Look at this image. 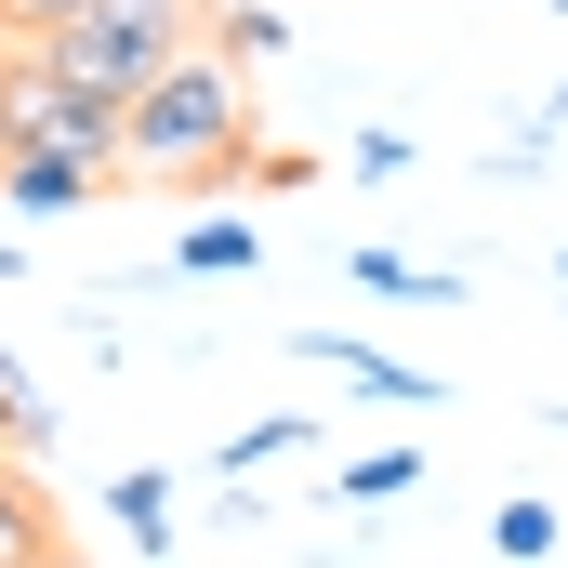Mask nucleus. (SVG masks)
Here are the masks:
<instances>
[{"label":"nucleus","mask_w":568,"mask_h":568,"mask_svg":"<svg viewBox=\"0 0 568 568\" xmlns=\"http://www.w3.org/2000/svg\"><path fill=\"white\" fill-rule=\"evenodd\" d=\"M120 172L133 185H225V172H252V67L239 53H212V27L120 93Z\"/></svg>","instance_id":"f257e3e1"},{"label":"nucleus","mask_w":568,"mask_h":568,"mask_svg":"<svg viewBox=\"0 0 568 568\" xmlns=\"http://www.w3.org/2000/svg\"><path fill=\"white\" fill-rule=\"evenodd\" d=\"M212 27V0H53L27 40L53 53V67H80L93 93H133V80H159L185 40Z\"/></svg>","instance_id":"f03ea898"},{"label":"nucleus","mask_w":568,"mask_h":568,"mask_svg":"<svg viewBox=\"0 0 568 568\" xmlns=\"http://www.w3.org/2000/svg\"><path fill=\"white\" fill-rule=\"evenodd\" d=\"M0 145H67V159H93V172L120 185V93H93V80L53 67L40 40H13V53H0Z\"/></svg>","instance_id":"7ed1b4c3"},{"label":"nucleus","mask_w":568,"mask_h":568,"mask_svg":"<svg viewBox=\"0 0 568 568\" xmlns=\"http://www.w3.org/2000/svg\"><path fill=\"white\" fill-rule=\"evenodd\" d=\"M304 357H317V371H344V384H357V397H384V410H436V397H449L424 357H384V344H357V331H304Z\"/></svg>","instance_id":"20e7f679"},{"label":"nucleus","mask_w":568,"mask_h":568,"mask_svg":"<svg viewBox=\"0 0 568 568\" xmlns=\"http://www.w3.org/2000/svg\"><path fill=\"white\" fill-rule=\"evenodd\" d=\"M93 185H106V172L67 159V145H0V199H13V212H80Z\"/></svg>","instance_id":"39448f33"},{"label":"nucleus","mask_w":568,"mask_h":568,"mask_svg":"<svg viewBox=\"0 0 568 568\" xmlns=\"http://www.w3.org/2000/svg\"><path fill=\"white\" fill-rule=\"evenodd\" d=\"M344 278L371 291V304H449V291H463V278H449V265H410V252H371V239L344 252Z\"/></svg>","instance_id":"423d86ee"},{"label":"nucleus","mask_w":568,"mask_h":568,"mask_svg":"<svg viewBox=\"0 0 568 568\" xmlns=\"http://www.w3.org/2000/svg\"><path fill=\"white\" fill-rule=\"evenodd\" d=\"M410 489H424V449H410V436H397V449L331 463V503H357V516H371V503H410Z\"/></svg>","instance_id":"0eeeda50"},{"label":"nucleus","mask_w":568,"mask_h":568,"mask_svg":"<svg viewBox=\"0 0 568 568\" xmlns=\"http://www.w3.org/2000/svg\"><path fill=\"white\" fill-rule=\"evenodd\" d=\"M304 436H317V424H304V410H265V424H239V436H225V449H212V476H225V489H252V476H265V463H291Z\"/></svg>","instance_id":"6e6552de"},{"label":"nucleus","mask_w":568,"mask_h":568,"mask_svg":"<svg viewBox=\"0 0 568 568\" xmlns=\"http://www.w3.org/2000/svg\"><path fill=\"white\" fill-rule=\"evenodd\" d=\"M172 265H185V278H239V265H265V225L212 212V225H185V239H172Z\"/></svg>","instance_id":"1a4fd4ad"},{"label":"nucleus","mask_w":568,"mask_h":568,"mask_svg":"<svg viewBox=\"0 0 568 568\" xmlns=\"http://www.w3.org/2000/svg\"><path fill=\"white\" fill-rule=\"evenodd\" d=\"M27 556H53V503H40L27 463H0V568H27Z\"/></svg>","instance_id":"9d476101"},{"label":"nucleus","mask_w":568,"mask_h":568,"mask_svg":"<svg viewBox=\"0 0 568 568\" xmlns=\"http://www.w3.org/2000/svg\"><path fill=\"white\" fill-rule=\"evenodd\" d=\"M0 436H13V449H53V436H67L53 384H40V371H13V357H0Z\"/></svg>","instance_id":"9b49d317"},{"label":"nucleus","mask_w":568,"mask_h":568,"mask_svg":"<svg viewBox=\"0 0 568 568\" xmlns=\"http://www.w3.org/2000/svg\"><path fill=\"white\" fill-rule=\"evenodd\" d=\"M489 556H503V568H542V556H556V503H542V489H516V503L489 516Z\"/></svg>","instance_id":"f8f14e48"},{"label":"nucleus","mask_w":568,"mask_h":568,"mask_svg":"<svg viewBox=\"0 0 568 568\" xmlns=\"http://www.w3.org/2000/svg\"><path fill=\"white\" fill-rule=\"evenodd\" d=\"M106 516H120V529H133L145 556H159V542H172V476H159V463H133V476L106 489Z\"/></svg>","instance_id":"ddd939ff"},{"label":"nucleus","mask_w":568,"mask_h":568,"mask_svg":"<svg viewBox=\"0 0 568 568\" xmlns=\"http://www.w3.org/2000/svg\"><path fill=\"white\" fill-rule=\"evenodd\" d=\"M212 53H239V67H278V53H291V13H265V0L212 13Z\"/></svg>","instance_id":"4468645a"},{"label":"nucleus","mask_w":568,"mask_h":568,"mask_svg":"<svg viewBox=\"0 0 568 568\" xmlns=\"http://www.w3.org/2000/svg\"><path fill=\"white\" fill-rule=\"evenodd\" d=\"M344 172H357V185H384V172H410V133H357V145H344Z\"/></svg>","instance_id":"2eb2a0df"},{"label":"nucleus","mask_w":568,"mask_h":568,"mask_svg":"<svg viewBox=\"0 0 568 568\" xmlns=\"http://www.w3.org/2000/svg\"><path fill=\"white\" fill-rule=\"evenodd\" d=\"M40 13H53V0H0V27H13V40H27V27H40Z\"/></svg>","instance_id":"dca6fc26"},{"label":"nucleus","mask_w":568,"mask_h":568,"mask_svg":"<svg viewBox=\"0 0 568 568\" xmlns=\"http://www.w3.org/2000/svg\"><path fill=\"white\" fill-rule=\"evenodd\" d=\"M542 133H568V80H556V93H542Z\"/></svg>","instance_id":"f3484780"},{"label":"nucleus","mask_w":568,"mask_h":568,"mask_svg":"<svg viewBox=\"0 0 568 568\" xmlns=\"http://www.w3.org/2000/svg\"><path fill=\"white\" fill-rule=\"evenodd\" d=\"M0 278H27V252H13V239H0Z\"/></svg>","instance_id":"a211bd4d"},{"label":"nucleus","mask_w":568,"mask_h":568,"mask_svg":"<svg viewBox=\"0 0 568 568\" xmlns=\"http://www.w3.org/2000/svg\"><path fill=\"white\" fill-rule=\"evenodd\" d=\"M27 568H80V556H67V542H53V556H27Z\"/></svg>","instance_id":"6ab92c4d"}]
</instances>
